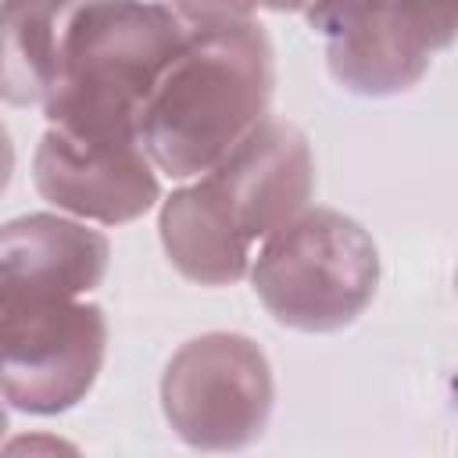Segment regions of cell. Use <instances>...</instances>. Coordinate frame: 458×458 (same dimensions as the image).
<instances>
[{
  "label": "cell",
  "instance_id": "3957f363",
  "mask_svg": "<svg viewBox=\"0 0 458 458\" xmlns=\"http://www.w3.org/2000/svg\"><path fill=\"white\" fill-rule=\"evenodd\" d=\"M265 311L301 333H336L372 304L379 250L369 229L333 208H304L265 236L247 268Z\"/></svg>",
  "mask_w": 458,
  "mask_h": 458
},
{
  "label": "cell",
  "instance_id": "8992f818",
  "mask_svg": "<svg viewBox=\"0 0 458 458\" xmlns=\"http://www.w3.org/2000/svg\"><path fill=\"white\" fill-rule=\"evenodd\" d=\"M308 29L326 39V68L354 97L408 93L454 39V0H315Z\"/></svg>",
  "mask_w": 458,
  "mask_h": 458
},
{
  "label": "cell",
  "instance_id": "6da1fadb",
  "mask_svg": "<svg viewBox=\"0 0 458 458\" xmlns=\"http://www.w3.org/2000/svg\"><path fill=\"white\" fill-rule=\"evenodd\" d=\"M272 93L276 54L254 18L197 29L150 89L136 136L157 172L193 179L268 118Z\"/></svg>",
  "mask_w": 458,
  "mask_h": 458
},
{
  "label": "cell",
  "instance_id": "7a4b0ae2",
  "mask_svg": "<svg viewBox=\"0 0 458 458\" xmlns=\"http://www.w3.org/2000/svg\"><path fill=\"white\" fill-rule=\"evenodd\" d=\"M190 29L154 0H79L43 97L47 125L75 136L140 140V111Z\"/></svg>",
  "mask_w": 458,
  "mask_h": 458
},
{
  "label": "cell",
  "instance_id": "5b68a950",
  "mask_svg": "<svg viewBox=\"0 0 458 458\" xmlns=\"http://www.w3.org/2000/svg\"><path fill=\"white\" fill-rule=\"evenodd\" d=\"M276 379L265 351L243 333H200L161 372V411L193 451H243L272 415Z\"/></svg>",
  "mask_w": 458,
  "mask_h": 458
},
{
  "label": "cell",
  "instance_id": "4fadbf2b",
  "mask_svg": "<svg viewBox=\"0 0 458 458\" xmlns=\"http://www.w3.org/2000/svg\"><path fill=\"white\" fill-rule=\"evenodd\" d=\"M11 175H14V143H11V132H7V125L0 122V197L7 193V186H11Z\"/></svg>",
  "mask_w": 458,
  "mask_h": 458
},
{
  "label": "cell",
  "instance_id": "2e32d148",
  "mask_svg": "<svg viewBox=\"0 0 458 458\" xmlns=\"http://www.w3.org/2000/svg\"><path fill=\"white\" fill-rule=\"evenodd\" d=\"M4 437H7V408L0 404V447H4Z\"/></svg>",
  "mask_w": 458,
  "mask_h": 458
},
{
  "label": "cell",
  "instance_id": "277c9868",
  "mask_svg": "<svg viewBox=\"0 0 458 458\" xmlns=\"http://www.w3.org/2000/svg\"><path fill=\"white\" fill-rule=\"evenodd\" d=\"M107 354L100 304L57 297L0 268V397L29 415H61L97 383Z\"/></svg>",
  "mask_w": 458,
  "mask_h": 458
},
{
  "label": "cell",
  "instance_id": "52a82bcc",
  "mask_svg": "<svg viewBox=\"0 0 458 458\" xmlns=\"http://www.w3.org/2000/svg\"><path fill=\"white\" fill-rule=\"evenodd\" d=\"M197 190L215 215L247 243L272 236L315 197V157L304 129L261 118L229 154L200 172Z\"/></svg>",
  "mask_w": 458,
  "mask_h": 458
},
{
  "label": "cell",
  "instance_id": "7c38bea8",
  "mask_svg": "<svg viewBox=\"0 0 458 458\" xmlns=\"http://www.w3.org/2000/svg\"><path fill=\"white\" fill-rule=\"evenodd\" d=\"M190 32L197 29H218V25H233L254 14L258 0H161Z\"/></svg>",
  "mask_w": 458,
  "mask_h": 458
},
{
  "label": "cell",
  "instance_id": "9a60e30c",
  "mask_svg": "<svg viewBox=\"0 0 458 458\" xmlns=\"http://www.w3.org/2000/svg\"><path fill=\"white\" fill-rule=\"evenodd\" d=\"M21 447H29V451H36V447L61 451V447H68V444H61V440H14V444H7V451H21Z\"/></svg>",
  "mask_w": 458,
  "mask_h": 458
},
{
  "label": "cell",
  "instance_id": "5bb4252c",
  "mask_svg": "<svg viewBox=\"0 0 458 458\" xmlns=\"http://www.w3.org/2000/svg\"><path fill=\"white\" fill-rule=\"evenodd\" d=\"M261 7H268V11H276V14H290V11H304V7H311L315 0H258Z\"/></svg>",
  "mask_w": 458,
  "mask_h": 458
},
{
  "label": "cell",
  "instance_id": "30bf717a",
  "mask_svg": "<svg viewBox=\"0 0 458 458\" xmlns=\"http://www.w3.org/2000/svg\"><path fill=\"white\" fill-rule=\"evenodd\" d=\"M157 233L172 268L190 283L233 286L250 268V247L215 215L197 182L179 186L165 197Z\"/></svg>",
  "mask_w": 458,
  "mask_h": 458
},
{
  "label": "cell",
  "instance_id": "ba28073f",
  "mask_svg": "<svg viewBox=\"0 0 458 458\" xmlns=\"http://www.w3.org/2000/svg\"><path fill=\"white\" fill-rule=\"evenodd\" d=\"M36 193L75 218L100 225H125L143 218L161 200V179L140 140L75 136L57 125L32 154Z\"/></svg>",
  "mask_w": 458,
  "mask_h": 458
},
{
  "label": "cell",
  "instance_id": "9c48e42d",
  "mask_svg": "<svg viewBox=\"0 0 458 458\" xmlns=\"http://www.w3.org/2000/svg\"><path fill=\"white\" fill-rule=\"evenodd\" d=\"M0 265L57 290L61 297H82L104 283L111 243L82 222L32 211L0 225Z\"/></svg>",
  "mask_w": 458,
  "mask_h": 458
},
{
  "label": "cell",
  "instance_id": "8fae6325",
  "mask_svg": "<svg viewBox=\"0 0 458 458\" xmlns=\"http://www.w3.org/2000/svg\"><path fill=\"white\" fill-rule=\"evenodd\" d=\"M79 0H0V100L43 104L64 21Z\"/></svg>",
  "mask_w": 458,
  "mask_h": 458
}]
</instances>
